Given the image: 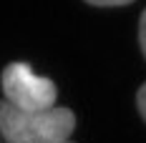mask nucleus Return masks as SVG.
<instances>
[{"label":"nucleus","instance_id":"obj_1","mask_svg":"<svg viewBox=\"0 0 146 143\" xmlns=\"http://www.w3.org/2000/svg\"><path fill=\"white\" fill-rule=\"evenodd\" d=\"M76 128L71 108L23 111L0 100V136L5 143H66Z\"/></svg>","mask_w":146,"mask_h":143},{"label":"nucleus","instance_id":"obj_2","mask_svg":"<svg viewBox=\"0 0 146 143\" xmlns=\"http://www.w3.org/2000/svg\"><path fill=\"white\" fill-rule=\"evenodd\" d=\"M3 93L5 100L23 111H48L58 98V88L50 78L35 75L28 63H10L3 68Z\"/></svg>","mask_w":146,"mask_h":143},{"label":"nucleus","instance_id":"obj_3","mask_svg":"<svg viewBox=\"0 0 146 143\" xmlns=\"http://www.w3.org/2000/svg\"><path fill=\"white\" fill-rule=\"evenodd\" d=\"M136 108H139L141 118L146 121V83H144L141 88H139V93H136Z\"/></svg>","mask_w":146,"mask_h":143},{"label":"nucleus","instance_id":"obj_4","mask_svg":"<svg viewBox=\"0 0 146 143\" xmlns=\"http://www.w3.org/2000/svg\"><path fill=\"white\" fill-rule=\"evenodd\" d=\"M91 5H98V8H118V5H129L133 0H86Z\"/></svg>","mask_w":146,"mask_h":143},{"label":"nucleus","instance_id":"obj_5","mask_svg":"<svg viewBox=\"0 0 146 143\" xmlns=\"http://www.w3.org/2000/svg\"><path fill=\"white\" fill-rule=\"evenodd\" d=\"M139 43H141V50H144V58H146V10L139 18Z\"/></svg>","mask_w":146,"mask_h":143},{"label":"nucleus","instance_id":"obj_6","mask_svg":"<svg viewBox=\"0 0 146 143\" xmlns=\"http://www.w3.org/2000/svg\"><path fill=\"white\" fill-rule=\"evenodd\" d=\"M66 143H68V141H66Z\"/></svg>","mask_w":146,"mask_h":143}]
</instances>
